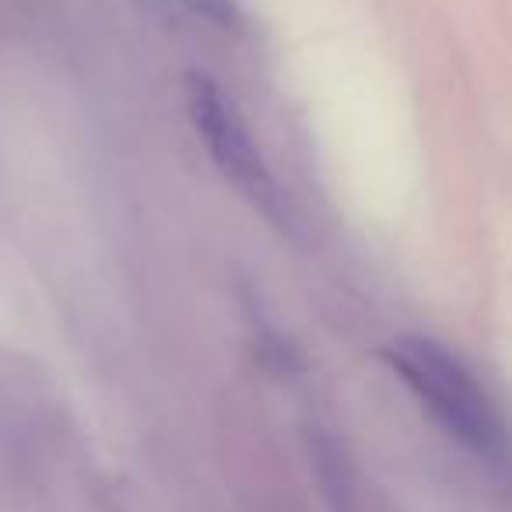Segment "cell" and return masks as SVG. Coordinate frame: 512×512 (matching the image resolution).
Listing matches in <instances>:
<instances>
[{"label":"cell","instance_id":"obj_1","mask_svg":"<svg viewBox=\"0 0 512 512\" xmlns=\"http://www.w3.org/2000/svg\"><path fill=\"white\" fill-rule=\"evenodd\" d=\"M383 358L432 421L488 467H512V432L484 383L439 341L404 334L383 348Z\"/></svg>","mask_w":512,"mask_h":512},{"label":"cell","instance_id":"obj_4","mask_svg":"<svg viewBox=\"0 0 512 512\" xmlns=\"http://www.w3.org/2000/svg\"><path fill=\"white\" fill-rule=\"evenodd\" d=\"M141 4H148L151 11H165V8H172L176 0H141Z\"/></svg>","mask_w":512,"mask_h":512},{"label":"cell","instance_id":"obj_2","mask_svg":"<svg viewBox=\"0 0 512 512\" xmlns=\"http://www.w3.org/2000/svg\"><path fill=\"white\" fill-rule=\"evenodd\" d=\"M183 99L193 130L200 134L204 148L211 151L221 176L239 193H246L253 204L264 207L267 214L278 211L281 204L278 183H274L260 148H256L253 130L246 127V120L235 109V102L225 95V88L211 74L190 71L183 78Z\"/></svg>","mask_w":512,"mask_h":512},{"label":"cell","instance_id":"obj_3","mask_svg":"<svg viewBox=\"0 0 512 512\" xmlns=\"http://www.w3.org/2000/svg\"><path fill=\"white\" fill-rule=\"evenodd\" d=\"M200 18H207L211 25L218 29H235L239 25V8H235V0H186Z\"/></svg>","mask_w":512,"mask_h":512}]
</instances>
